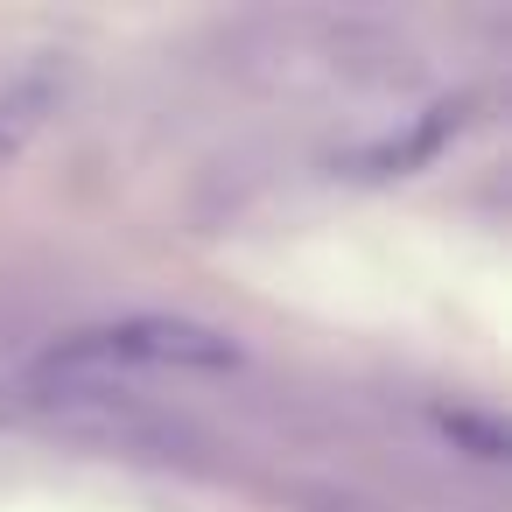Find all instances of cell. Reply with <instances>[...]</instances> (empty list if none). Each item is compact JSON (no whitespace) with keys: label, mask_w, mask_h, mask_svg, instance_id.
Returning <instances> with one entry per match:
<instances>
[{"label":"cell","mask_w":512,"mask_h":512,"mask_svg":"<svg viewBox=\"0 0 512 512\" xmlns=\"http://www.w3.org/2000/svg\"><path fill=\"white\" fill-rule=\"evenodd\" d=\"M57 372H120V365H155V372H225L239 365V344L211 323L190 316H120V323H92L71 330L50 351Z\"/></svg>","instance_id":"6da1fadb"},{"label":"cell","mask_w":512,"mask_h":512,"mask_svg":"<svg viewBox=\"0 0 512 512\" xmlns=\"http://www.w3.org/2000/svg\"><path fill=\"white\" fill-rule=\"evenodd\" d=\"M57 99H64V71L57 64H22V71L0 78V162H15L43 134Z\"/></svg>","instance_id":"7a4b0ae2"}]
</instances>
